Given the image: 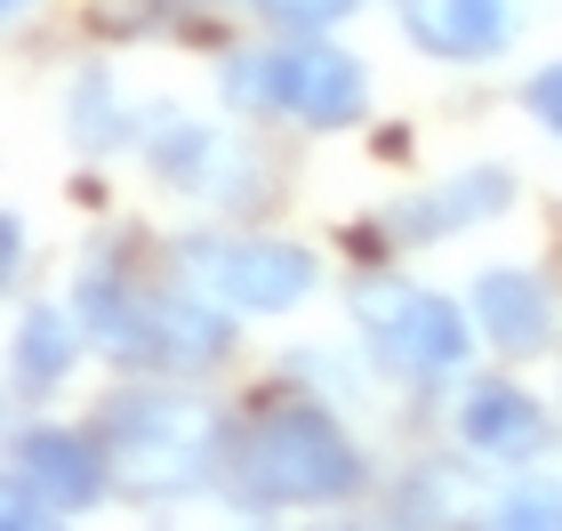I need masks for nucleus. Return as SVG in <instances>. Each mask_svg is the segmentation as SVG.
Masks as SVG:
<instances>
[{
	"label": "nucleus",
	"instance_id": "f257e3e1",
	"mask_svg": "<svg viewBox=\"0 0 562 531\" xmlns=\"http://www.w3.org/2000/svg\"><path fill=\"white\" fill-rule=\"evenodd\" d=\"M97 443H105V467L130 499H186L193 484H210V467L225 460V427H217L210 402L161 395V387L113 395Z\"/></svg>",
	"mask_w": 562,
	"mask_h": 531
},
{
	"label": "nucleus",
	"instance_id": "f03ea898",
	"mask_svg": "<svg viewBox=\"0 0 562 531\" xmlns=\"http://www.w3.org/2000/svg\"><path fill=\"white\" fill-rule=\"evenodd\" d=\"M353 484H362V451L314 402H281L234 443V491L249 508H314V499H346Z\"/></svg>",
	"mask_w": 562,
	"mask_h": 531
},
{
	"label": "nucleus",
	"instance_id": "7ed1b4c3",
	"mask_svg": "<svg viewBox=\"0 0 562 531\" xmlns=\"http://www.w3.org/2000/svg\"><path fill=\"white\" fill-rule=\"evenodd\" d=\"M81 322L105 339L121 363H145V370H201L225 354V307L193 290H130L121 274H89L81 283Z\"/></svg>",
	"mask_w": 562,
	"mask_h": 531
},
{
	"label": "nucleus",
	"instance_id": "20e7f679",
	"mask_svg": "<svg viewBox=\"0 0 562 531\" xmlns=\"http://www.w3.org/2000/svg\"><path fill=\"white\" fill-rule=\"evenodd\" d=\"M225 89H234V106L290 113V121H305V130H346V121H362V106H370L362 65H353L338 41H314V33L234 57L225 65Z\"/></svg>",
	"mask_w": 562,
	"mask_h": 531
},
{
	"label": "nucleus",
	"instance_id": "39448f33",
	"mask_svg": "<svg viewBox=\"0 0 562 531\" xmlns=\"http://www.w3.org/2000/svg\"><path fill=\"white\" fill-rule=\"evenodd\" d=\"M177 283L225 314H281L314 290V250L258 234H193L177 242Z\"/></svg>",
	"mask_w": 562,
	"mask_h": 531
},
{
	"label": "nucleus",
	"instance_id": "423d86ee",
	"mask_svg": "<svg viewBox=\"0 0 562 531\" xmlns=\"http://www.w3.org/2000/svg\"><path fill=\"white\" fill-rule=\"evenodd\" d=\"M353 322L378 346V363L418 378V387L458 378V363H467V314L418 283H394V274H362L353 283Z\"/></svg>",
	"mask_w": 562,
	"mask_h": 531
},
{
	"label": "nucleus",
	"instance_id": "0eeeda50",
	"mask_svg": "<svg viewBox=\"0 0 562 531\" xmlns=\"http://www.w3.org/2000/svg\"><path fill=\"white\" fill-rule=\"evenodd\" d=\"M113 484L105 443L72 435V427H24L9 443V523H57L81 516Z\"/></svg>",
	"mask_w": 562,
	"mask_h": 531
},
{
	"label": "nucleus",
	"instance_id": "6e6552de",
	"mask_svg": "<svg viewBox=\"0 0 562 531\" xmlns=\"http://www.w3.org/2000/svg\"><path fill=\"white\" fill-rule=\"evenodd\" d=\"M458 443L474 451V460H539V451L554 443V419L530 402L522 387H506V378H482V387H467V402H458Z\"/></svg>",
	"mask_w": 562,
	"mask_h": 531
},
{
	"label": "nucleus",
	"instance_id": "1a4fd4ad",
	"mask_svg": "<svg viewBox=\"0 0 562 531\" xmlns=\"http://www.w3.org/2000/svg\"><path fill=\"white\" fill-rule=\"evenodd\" d=\"M394 9H402V33L450 65H482L515 41V0H394Z\"/></svg>",
	"mask_w": 562,
	"mask_h": 531
},
{
	"label": "nucleus",
	"instance_id": "9d476101",
	"mask_svg": "<svg viewBox=\"0 0 562 531\" xmlns=\"http://www.w3.org/2000/svg\"><path fill=\"white\" fill-rule=\"evenodd\" d=\"M474 322H482V339H491L498 354H530V346H547L554 331V298L539 274H482L474 283Z\"/></svg>",
	"mask_w": 562,
	"mask_h": 531
},
{
	"label": "nucleus",
	"instance_id": "9b49d317",
	"mask_svg": "<svg viewBox=\"0 0 562 531\" xmlns=\"http://www.w3.org/2000/svg\"><path fill=\"white\" fill-rule=\"evenodd\" d=\"M506 201H515V177H506V169H467V177H450V186L402 201L394 234L402 242H434V234H458V225H482L491 210H506Z\"/></svg>",
	"mask_w": 562,
	"mask_h": 531
},
{
	"label": "nucleus",
	"instance_id": "f8f14e48",
	"mask_svg": "<svg viewBox=\"0 0 562 531\" xmlns=\"http://www.w3.org/2000/svg\"><path fill=\"white\" fill-rule=\"evenodd\" d=\"M153 162H161V177H177V186H193V193H234V145H217L210 130H193V121H153Z\"/></svg>",
	"mask_w": 562,
	"mask_h": 531
},
{
	"label": "nucleus",
	"instance_id": "ddd939ff",
	"mask_svg": "<svg viewBox=\"0 0 562 531\" xmlns=\"http://www.w3.org/2000/svg\"><path fill=\"white\" fill-rule=\"evenodd\" d=\"M65 370H72V322L33 307L16 322V387H57Z\"/></svg>",
	"mask_w": 562,
	"mask_h": 531
},
{
	"label": "nucleus",
	"instance_id": "4468645a",
	"mask_svg": "<svg viewBox=\"0 0 562 531\" xmlns=\"http://www.w3.org/2000/svg\"><path fill=\"white\" fill-rule=\"evenodd\" d=\"M258 9H266L273 24H297V33H322V24L353 16V9H362V0H258Z\"/></svg>",
	"mask_w": 562,
	"mask_h": 531
},
{
	"label": "nucleus",
	"instance_id": "2eb2a0df",
	"mask_svg": "<svg viewBox=\"0 0 562 531\" xmlns=\"http://www.w3.org/2000/svg\"><path fill=\"white\" fill-rule=\"evenodd\" d=\"M522 106H530V121H539V130H554V137H562V65H547V73H530Z\"/></svg>",
	"mask_w": 562,
	"mask_h": 531
},
{
	"label": "nucleus",
	"instance_id": "dca6fc26",
	"mask_svg": "<svg viewBox=\"0 0 562 531\" xmlns=\"http://www.w3.org/2000/svg\"><path fill=\"white\" fill-rule=\"evenodd\" d=\"M498 523H562V499H506Z\"/></svg>",
	"mask_w": 562,
	"mask_h": 531
},
{
	"label": "nucleus",
	"instance_id": "f3484780",
	"mask_svg": "<svg viewBox=\"0 0 562 531\" xmlns=\"http://www.w3.org/2000/svg\"><path fill=\"white\" fill-rule=\"evenodd\" d=\"M9 9H24V0H9Z\"/></svg>",
	"mask_w": 562,
	"mask_h": 531
}]
</instances>
